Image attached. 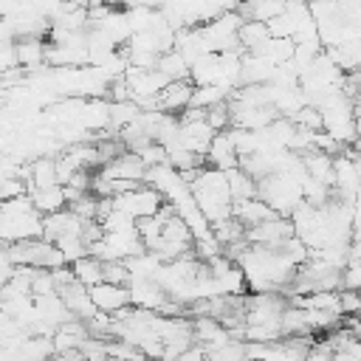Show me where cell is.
Segmentation results:
<instances>
[{
	"instance_id": "6da1fadb",
	"label": "cell",
	"mask_w": 361,
	"mask_h": 361,
	"mask_svg": "<svg viewBox=\"0 0 361 361\" xmlns=\"http://www.w3.org/2000/svg\"><path fill=\"white\" fill-rule=\"evenodd\" d=\"M186 186H189V195H192L197 212L203 214V220H206L209 226L223 223V220L231 217L234 200H231V192H228L226 172H217V169H200Z\"/></svg>"
},
{
	"instance_id": "7a4b0ae2",
	"label": "cell",
	"mask_w": 361,
	"mask_h": 361,
	"mask_svg": "<svg viewBox=\"0 0 361 361\" xmlns=\"http://www.w3.org/2000/svg\"><path fill=\"white\" fill-rule=\"evenodd\" d=\"M113 209L116 212H124L127 217H133L135 223L138 220H147V217H155L161 209H164V195L147 183L113 197Z\"/></svg>"
},
{
	"instance_id": "3957f363",
	"label": "cell",
	"mask_w": 361,
	"mask_h": 361,
	"mask_svg": "<svg viewBox=\"0 0 361 361\" xmlns=\"http://www.w3.org/2000/svg\"><path fill=\"white\" fill-rule=\"evenodd\" d=\"M87 296H90V305L96 307V313H104V316H116V313H121L133 305L130 302V288L110 285V282H99V285L87 288Z\"/></svg>"
},
{
	"instance_id": "277c9868",
	"label": "cell",
	"mask_w": 361,
	"mask_h": 361,
	"mask_svg": "<svg viewBox=\"0 0 361 361\" xmlns=\"http://www.w3.org/2000/svg\"><path fill=\"white\" fill-rule=\"evenodd\" d=\"M206 158L212 161V169H217V172L237 169V164H240L237 147H234V141H231V135H228V133H217V135H214V141H212V147H209Z\"/></svg>"
},
{
	"instance_id": "5b68a950",
	"label": "cell",
	"mask_w": 361,
	"mask_h": 361,
	"mask_svg": "<svg viewBox=\"0 0 361 361\" xmlns=\"http://www.w3.org/2000/svg\"><path fill=\"white\" fill-rule=\"evenodd\" d=\"M192 90L195 85L189 82H169L158 96H155V110L158 113H172V110H180V107H189V99H192Z\"/></svg>"
},
{
	"instance_id": "8992f818",
	"label": "cell",
	"mask_w": 361,
	"mask_h": 361,
	"mask_svg": "<svg viewBox=\"0 0 361 361\" xmlns=\"http://www.w3.org/2000/svg\"><path fill=\"white\" fill-rule=\"evenodd\" d=\"M14 48H17V65H20V71H39L45 65V48L48 45L39 37L17 39Z\"/></svg>"
},
{
	"instance_id": "52a82bcc",
	"label": "cell",
	"mask_w": 361,
	"mask_h": 361,
	"mask_svg": "<svg viewBox=\"0 0 361 361\" xmlns=\"http://www.w3.org/2000/svg\"><path fill=\"white\" fill-rule=\"evenodd\" d=\"M28 197H31V206L48 217V214H56L65 209L68 197H65V186H48V189H28Z\"/></svg>"
},
{
	"instance_id": "ba28073f",
	"label": "cell",
	"mask_w": 361,
	"mask_h": 361,
	"mask_svg": "<svg viewBox=\"0 0 361 361\" xmlns=\"http://www.w3.org/2000/svg\"><path fill=\"white\" fill-rule=\"evenodd\" d=\"M71 271H73V279H76L79 285H85V288H93V285L104 282V262L96 259V257H90V254H87L85 259L73 262Z\"/></svg>"
},
{
	"instance_id": "9c48e42d",
	"label": "cell",
	"mask_w": 361,
	"mask_h": 361,
	"mask_svg": "<svg viewBox=\"0 0 361 361\" xmlns=\"http://www.w3.org/2000/svg\"><path fill=\"white\" fill-rule=\"evenodd\" d=\"M203 355H206V361H248L245 344H240L234 338L228 344H220V347H206Z\"/></svg>"
},
{
	"instance_id": "30bf717a",
	"label": "cell",
	"mask_w": 361,
	"mask_h": 361,
	"mask_svg": "<svg viewBox=\"0 0 361 361\" xmlns=\"http://www.w3.org/2000/svg\"><path fill=\"white\" fill-rule=\"evenodd\" d=\"M11 71H20V65H17V48H14V39L0 42V76H6V73H11Z\"/></svg>"
},
{
	"instance_id": "8fae6325",
	"label": "cell",
	"mask_w": 361,
	"mask_h": 361,
	"mask_svg": "<svg viewBox=\"0 0 361 361\" xmlns=\"http://www.w3.org/2000/svg\"><path fill=\"white\" fill-rule=\"evenodd\" d=\"M175 361H206V355H203V347H195V344H192V347H189L186 353H180Z\"/></svg>"
}]
</instances>
